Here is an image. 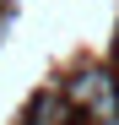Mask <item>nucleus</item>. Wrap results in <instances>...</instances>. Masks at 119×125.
Listing matches in <instances>:
<instances>
[{"label": "nucleus", "mask_w": 119, "mask_h": 125, "mask_svg": "<svg viewBox=\"0 0 119 125\" xmlns=\"http://www.w3.org/2000/svg\"><path fill=\"white\" fill-rule=\"evenodd\" d=\"M108 82H114V76H103V71H81V76H76L70 87H65V103H70V109H81V114H87V103H92L97 93H103Z\"/></svg>", "instance_id": "nucleus-1"}, {"label": "nucleus", "mask_w": 119, "mask_h": 125, "mask_svg": "<svg viewBox=\"0 0 119 125\" xmlns=\"http://www.w3.org/2000/svg\"><path fill=\"white\" fill-rule=\"evenodd\" d=\"M114 87H119V82H114Z\"/></svg>", "instance_id": "nucleus-3"}, {"label": "nucleus", "mask_w": 119, "mask_h": 125, "mask_svg": "<svg viewBox=\"0 0 119 125\" xmlns=\"http://www.w3.org/2000/svg\"><path fill=\"white\" fill-rule=\"evenodd\" d=\"M27 125H70V103H65V93H43L27 109Z\"/></svg>", "instance_id": "nucleus-2"}]
</instances>
